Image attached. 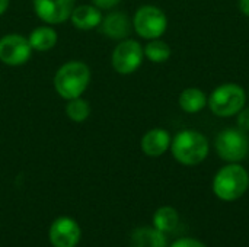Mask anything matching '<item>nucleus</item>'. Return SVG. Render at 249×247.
<instances>
[{
	"label": "nucleus",
	"instance_id": "1",
	"mask_svg": "<svg viewBox=\"0 0 249 247\" xmlns=\"http://www.w3.org/2000/svg\"><path fill=\"white\" fill-rule=\"evenodd\" d=\"M90 80L92 71L89 66L80 60H70L57 68L53 77V86L61 99L70 100L82 96L88 90Z\"/></svg>",
	"mask_w": 249,
	"mask_h": 247
},
{
	"label": "nucleus",
	"instance_id": "2",
	"mask_svg": "<svg viewBox=\"0 0 249 247\" xmlns=\"http://www.w3.org/2000/svg\"><path fill=\"white\" fill-rule=\"evenodd\" d=\"M209 140L196 130L179 131L171 141V153L174 159L184 166H197L209 156Z\"/></svg>",
	"mask_w": 249,
	"mask_h": 247
},
{
	"label": "nucleus",
	"instance_id": "3",
	"mask_svg": "<svg viewBox=\"0 0 249 247\" xmlns=\"http://www.w3.org/2000/svg\"><path fill=\"white\" fill-rule=\"evenodd\" d=\"M248 188V170L239 163L223 166L213 179V194L225 202L238 201L247 194Z\"/></svg>",
	"mask_w": 249,
	"mask_h": 247
},
{
	"label": "nucleus",
	"instance_id": "4",
	"mask_svg": "<svg viewBox=\"0 0 249 247\" xmlns=\"http://www.w3.org/2000/svg\"><path fill=\"white\" fill-rule=\"evenodd\" d=\"M207 103L216 116L229 118L245 106L247 93L236 83H223L212 92Z\"/></svg>",
	"mask_w": 249,
	"mask_h": 247
},
{
	"label": "nucleus",
	"instance_id": "5",
	"mask_svg": "<svg viewBox=\"0 0 249 247\" xmlns=\"http://www.w3.org/2000/svg\"><path fill=\"white\" fill-rule=\"evenodd\" d=\"M219 157L228 163H241L249 154V137L241 128L222 130L214 141Z\"/></svg>",
	"mask_w": 249,
	"mask_h": 247
},
{
	"label": "nucleus",
	"instance_id": "6",
	"mask_svg": "<svg viewBox=\"0 0 249 247\" xmlns=\"http://www.w3.org/2000/svg\"><path fill=\"white\" fill-rule=\"evenodd\" d=\"M131 20L136 33L147 41L160 38L168 28V17L165 12L153 4H144L139 7Z\"/></svg>",
	"mask_w": 249,
	"mask_h": 247
},
{
	"label": "nucleus",
	"instance_id": "7",
	"mask_svg": "<svg viewBox=\"0 0 249 247\" xmlns=\"http://www.w3.org/2000/svg\"><path fill=\"white\" fill-rule=\"evenodd\" d=\"M144 51L139 41L133 38H125L118 41L111 54V66L115 73L121 76L133 74L143 64Z\"/></svg>",
	"mask_w": 249,
	"mask_h": 247
},
{
	"label": "nucleus",
	"instance_id": "8",
	"mask_svg": "<svg viewBox=\"0 0 249 247\" xmlns=\"http://www.w3.org/2000/svg\"><path fill=\"white\" fill-rule=\"evenodd\" d=\"M32 47L28 36L22 33H6L0 38V63L9 67H20L32 57Z\"/></svg>",
	"mask_w": 249,
	"mask_h": 247
},
{
	"label": "nucleus",
	"instance_id": "9",
	"mask_svg": "<svg viewBox=\"0 0 249 247\" xmlns=\"http://www.w3.org/2000/svg\"><path fill=\"white\" fill-rule=\"evenodd\" d=\"M32 6L42 23L54 26L70 20L76 0H34Z\"/></svg>",
	"mask_w": 249,
	"mask_h": 247
},
{
	"label": "nucleus",
	"instance_id": "10",
	"mask_svg": "<svg viewBox=\"0 0 249 247\" xmlns=\"http://www.w3.org/2000/svg\"><path fill=\"white\" fill-rule=\"evenodd\" d=\"M48 239L53 247H76L82 239V229L74 218L61 215L51 223Z\"/></svg>",
	"mask_w": 249,
	"mask_h": 247
},
{
	"label": "nucleus",
	"instance_id": "11",
	"mask_svg": "<svg viewBox=\"0 0 249 247\" xmlns=\"http://www.w3.org/2000/svg\"><path fill=\"white\" fill-rule=\"evenodd\" d=\"M98 29L112 41H123L130 36L133 31V20L125 12H109L104 15Z\"/></svg>",
	"mask_w": 249,
	"mask_h": 247
},
{
	"label": "nucleus",
	"instance_id": "12",
	"mask_svg": "<svg viewBox=\"0 0 249 247\" xmlns=\"http://www.w3.org/2000/svg\"><path fill=\"white\" fill-rule=\"evenodd\" d=\"M171 134L163 128L149 130L140 141L142 151L147 157H160L171 148Z\"/></svg>",
	"mask_w": 249,
	"mask_h": 247
},
{
	"label": "nucleus",
	"instance_id": "13",
	"mask_svg": "<svg viewBox=\"0 0 249 247\" xmlns=\"http://www.w3.org/2000/svg\"><path fill=\"white\" fill-rule=\"evenodd\" d=\"M104 19V13L101 9H98L95 4L92 3H86V4H80V6H74L71 16H70V22L71 25L79 29V31H92V29H98L101 22Z\"/></svg>",
	"mask_w": 249,
	"mask_h": 247
},
{
	"label": "nucleus",
	"instance_id": "14",
	"mask_svg": "<svg viewBox=\"0 0 249 247\" xmlns=\"http://www.w3.org/2000/svg\"><path fill=\"white\" fill-rule=\"evenodd\" d=\"M28 41L34 51L47 52V51H51L57 45L58 32L55 31V28L53 25L44 23L31 31V33L28 35Z\"/></svg>",
	"mask_w": 249,
	"mask_h": 247
},
{
	"label": "nucleus",
	"instance_id": "15",
	"mask_svg": "<svg viewBox=\"0 0 249 247\" xmlns=\"http://www.w3.org/2000/svg\"><path fill=\"white\" fill-rule=\"evenodd\" d=\"M131 247H168L166 234L155 229L153 226L139 227L131 233Z\"/></svg>",
	"mask_w": 249,
	"mask_h": 247
},
{
	"label": "nucleus",
	"instance_id": "16",
	"mask_svg": "<svg viewBox=\"0 0 249 247\" xmlns=\"http://www.w3.org/2000/svg\"><path fill=\"white\" fill-rule=\"evenodd\" d=\"M178 103L181 109L187 114H197L204 109L207 105V98L206 93L197 87H188L184 92H181Z\"/></svg>",
	"mask_w": 249,
	"mask_h": 247
},
{
	"label": "nucleus",
	"instance_id": "17",
	"mask_svg": "<svg viewBox=\"0 0 249 247\" xmlns=\"http://www.w3.org/2000/svg\"><path fill=\"white\" fill-rule=\"evenodd\" d=\"M179 224V214L174 207L165 205L156 210L153 214V227L159 231L168 234L172 233Z\"/></svg>",
	"mask_w": 249,
	"mask_h": 247
},
{
	"label": "nucleus",
	"instance_id": "18",
	"mask_svg": "<svg viewBox=\"0 0 249 247\" xmlns=\"http://www.w3.org/2000/svg\"><path fill=\"white\" fill-rule=\"evenodd\" d=\"M66 102L67 103H66L64 112H66V116L71 122L82 124V122L88 121V118L92 114V108H90L89 100H86L83 96H79V98H74V99H70Z\"/></svg>",
	"mask_w": 249,
	"mask_h": 247
},
{
	"label": "nucleus",
	"instance_id": "19",
	"mask_svg": "<svg viewBox=\"0 0 249 247\" xmlns=\"http://www.w3.org/2000/svg\"><path fill=\"white\" fill-rule=\"evenodd\" d=\"M143 51H144V57L149 61L156 63V64L165 63L171 57V47L165 41H162L159 38L150 39L147 42V45L143 47Z\"/></svg>",
	"mask_w": 249,
	"mask_h": 247
},
{
	"label": "nucleus",
	"instance_id": "20",
	"mask_svg": "<svg viewBox=\"0 0 249 247\" xmlns=\"http://www.w3.org/2000/svg\"><path fill=\"white\" fill-rule=\"evenodd\" d=\"M169 247H207L201 240L193 237H181L175 240Z\"/></svg>",
	"mask_w": 249,
	"mask_h": 247
},
{
	"label": "nucleus",
	"instance_id": "21",
	"mask_svg": "<svg viewBox=\"0 0 249 247\" xmlns=\"http://www.w3.org/2000/svg\"><path fill=\"white\" fill-rule=\"evenodd\" d=\"M238 119H236V124H238V128L244 130V131H249V108H242L238 114Z\"/></svg>",
	"mask_w": 249,
	"mask_h": 247
},
{
	"label": "nucleus",
	"instance_id": "22",
	"mask_svg": "<svg viewBox=\"0 0 249 247\" xmlns=\"http://www.w3.org/2000/svg\"><path fill=\"white\" fill-rule=\"evenodd\" d=\"M90 1L98 9H101L102 12L104 10H111V9H114L115 6H118L121 3V0H90Z\"/></svg>",
	"mask_w": 249,
	"mask_h": 247
},
{
	"label": "nucleus",
	"instance_id": "23",
	"mask_svg": "<svg viewBox=\"0 0 249 247\" xmlns=\"http://www.w3.org/2000/svg\"><path fill=\"white\" fill-rule=\"evenodd\" d=\"M239 9L245 16L249 17V0H239Z\"/></svg>",
	"mask_w": 249,
	"mask_h": 247
},
{
	"label": "nucleus",
	"instance_id": "24",
	"mask_svg": "<svg viewBox=\"0 0 249 247\" xmlns=\"http://www.w3.org/2000/svg\"><path fill=\"white\" fill-rule=\"evenodd\" d=\"M10 6V0H0V16H3Z\"/></svg>",
	"mask_w": 249,
	"mask_h": 247
}]
</instances>
